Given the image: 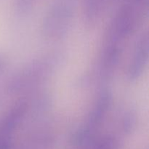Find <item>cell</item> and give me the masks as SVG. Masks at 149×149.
<instances>
[{"label":"cell","instance_id":"obj_9","mask_svg":"<svg viewBox=\"0 0 149 149\" xmlns=\"http://www.w3.org/2000/svg\"><path fill=\"white\" fill-rule=\"evenodd\" d=\"M122 120V126L124 131L127 133H130L136 126V113L132 111H127L124 113Z\"/></svg>","mask_w":149,"mask_h":149},{"label":"cell","instance_id":"obj_6","mask_svg":"<svg viewBox=\"0 0 149 149\" xmlns=\"http://www.w3.org/2000/svg\"><path fill=\"white\" fill-rule=\"evenodd\" d=\"M108 0H84L83 21L88 29H93L100 20Z\"/></svg>","mask_w":149,"mask_h":149},{"label":"cell","instance_id":"obj_12","mask_svg":"<svg viewBox=\"0 0 149 149\" xmlns=\"http://www.w3.org/2000/svg\"><path fill=\"white\" fill-rule=\"evenodd\" d=\"M131 1H138V3H143V4H146V2L148 3V0H131Z\"/></svg>","mask_w":149,"mask_h":149},{"label":"cell","instance_id":"obj_2","mask_svg":"<svg viewBox=\"0 0 149 149\" xmlns=\"http://www.w3.org/2000/svg\"><path fill=\"white\" fill-rule=\"evenodd\" d=\"M146 6L131 1L125 2L111 20L104 43L122 45L139 26Z\"/></svg>","mask_w":149,"mask_h":149},{"label":"cell","instance_id":"obj_8","mask_svg":"<svg viewBox=\"0 0 149 149\" xmlns=\"http://www.w3.org/2000/svg\"><path fill=\"white\" fill-rule=\"evenodd\" d=\"M92 149H118V141L114 136L106 135L97 140Z\"/></svg>","mask_w":149,"mask_h":149},{"label":"cell","instance_id":"obj_10","mask_svg":"<svg viewBox=\"0 0 149 149\" xmlns=\"http://www.w3.org/2000/svg\"><path fill=\"white\" fill-rule=\"evenodd\" d=\"M33 4V0H15V7L17 13L25 14L30 11Z\"/></svg>","mask_w":149,"mask_h":149},{"label":"cell","instance_id":"obj_5","mask_svg":"<svg viewBox=\"0 0 149 149\" xmlns=\"http://www.w3.org/2000/svg\"><path fill=\"white\" fill-rule=\"evenodd\" d=\"M148 57L149 39L146 32L143 33L137 41L128 64L127 77L130 81H136L141 78L148 63Z\"/></svg>","mask_w":149,"mask_h":149},{"label":"cell","instance_id":"obj_7","mask_svg":"<svg viewBox=\"0 0 149 149\" xmlns=\"http://www.w3.org/2000/svg\"><path fill=\"white\" fill-rule=\"evenodd\" d=\"M15 127L1 119L0 122V149H11L13 134Z\"/></svg>","mask_w":149,"mask_h":149},{"label":"cell","instance_id":"obj_3","mask_svg":"<svg viewBox=\"0 0 149 149\" xmlns=\"http://www.w3.org/2000/svg\"><path fill=\"white\" fill-rule=\"evenodd\" d=\"M75 7L71 0H57L50 6L42 23V33L49 40L65 37L72 26Z\"/></svg>","mask_w":149,"mask_h":149},{"label":"cell","instance_id":"obj_11","mask_svg":"<svg viewBox=\"0 0 149 149\" xmlns=\"http://www.w3.org/2000/svg\"><path fill=\"white\" fill-rule=\"evenodd\" d=\"M6 65V61L4 59V58L3 57V55H0V75H1V73L4 71V68H5Z\"/></svg>","mask_w":149,"mask_h":149},{"label":"cell","instance_id":"obj_4","mask_svg":"<svg viewBox=\"0 0 149 149\" xmlns=\"http://www.w3.org/2000/svg\"><path fill=\"white\" fill-rule=\"evenodd\" d=\"M112 103V92L108 88H103L96 97L84 125L73 134L71 141L74 145H85L93 141L96 131L107 117Z\"/></svg>","mask_w":149,"mask_h":149},{"label":"cell","instance_id":"obj_1","mask_svg":"<svg viewBox=\"0 0 149 149\" xmlns=\"http://www.w3.org/2000/svg\"><path fill=\"white\" fill-rule=\"evenodd\" d=\"M62 58L59 52H51L33 60L9 79L7 92L17 95L41 85L55 74L62 63Z\"/></svg>","mask_w":149,"mask_h":149}]
</instances>
